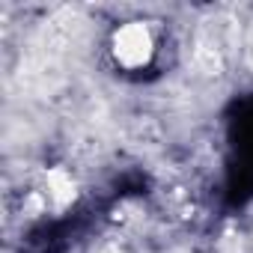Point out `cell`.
Wrapping results in <instances>:
<instances>
[{"instance_id":"cell-1","label":"cell","mask_w":253,"mask_h":253,"mask_svg":"<svg viewBox=\"0 0 253 253\" xmlns=\"http://www.w3.org/2000/svg\"><path fill=\"white\" fill-rule=\"evenodd\" d=\"M164 48H167L164 27L161 21L152 18H125L116 27H110L104 42L107 60L119 75H143L155 69Z\"/></svg>"}]
</instances>
